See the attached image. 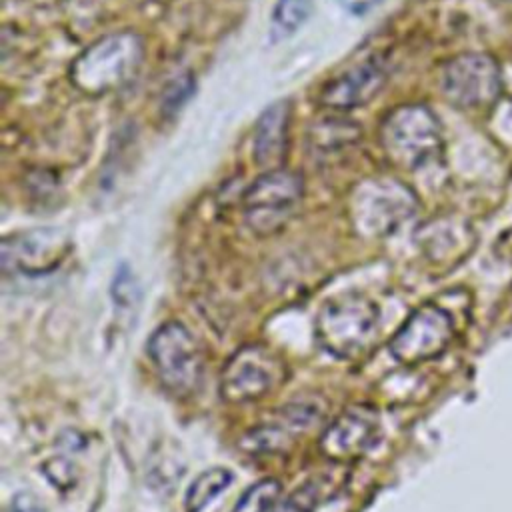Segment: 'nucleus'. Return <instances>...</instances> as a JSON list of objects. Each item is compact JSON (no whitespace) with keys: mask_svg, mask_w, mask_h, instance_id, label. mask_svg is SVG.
<instances>
[{"mask_svg":"<svg viewBox=\"0 0 512 512\" xmlns=\"http://www.w3.org/2000/svg\"><path fill=\"white\" fill-rule=\"evenodd\" d=\"M110 294L118 308L130 310L138 304L140 288H138V282H136L134 274L130 272V268H126V266L118 268V272L114 274V280L110 284Z\"/></svg>","mask_w":512,"mask_h":512,"instance_id":"18","label":"nucleus"},{"mask_svg":"<svg viewBox=\"0 0 512 512\" xmlns=\"http://www.w3.org/2000/svg\"><path fill=\"white\" fill-rule=\"evenodd\" d=\"M312 0H278L270 16V38L274 42L292 36L312 14Z\"/></svg>","mask_w":512,"mask_h":512,"instance_id":"15","label":"nucleus"},{"mask_svg":"<svg viewBox=\"0 0 512 512\" xmlns=\"http://www.w3.org/2000/svg\"><path fill=\"white\" fill-rule=\"evenodd\" d=\"M70 242L60 228H36L2 240V266L24 274H46L68 254Z\"/></svg>","mask_w":512,"mask_h":512,"instance_id":"10","label":"nucleus"},{"mask_svg":"<svg viewBox=\"0 0 512 512\" xmlns=\"http://www.w3.org/2000/svg\"><path fill=\"white\" fill-rule=\"evenodd\" d=\"M288 120H290V104L284 100L270 104L260 114L254 128V160L260 166L274 168L284 158Z\"/></svg>","mask_w":512,"mask_h":512,"instance_id":"13","label":"nucleus"},{"mask_svg":"<svg viewBox=\"0 0 512 512\" xmlns=\"http://www.w3.org/2000/svg\"><path fill=\"white\" fill-rule=\"evenodd\" d=\"M320 494L322 488L318 486V482L310 480L296 488L286 500H282L274 512H312L320 502Z\"/></svg>","mask_w":512,"mask_h":512,"instance_id":"20","label":"nucleus"},{"mask_svg":"<svg viewBox=\"0 0 512 512\" xmlns=\"http://www.w3.org/2000/svg\"><path fill=\"white\" fill-rule=\"evenodd\" d=\"M280 490L282 486L278 480L264 478L246 488V492L234 504L232 512H268L270 506L278 500Z\"/></svg>","mask_w":512,"mask_h":512,"instance_id":"16","label":"nucleus"},{"mask_svg":"<svg viewBox=\"0 0 512 512\" xmlns=\"http://www.w3.org/2000/svg\"><path fill=\"white\" fill-rule=\"evenodd\" d=\"M286 380L284 360L262 344L238 348L222 368L220 396L228 402H254Z\"/></svg>","mask_w":512,"mask_h":512,"instance_id":"7","label":"nucleus"},{"mask_svg":"<svg viewBox=\"0 0 512 512\" xmlns=\"http://www.w3.org/2000/svg\"><path fill=\"white\" fill-rule=\"evenodd\" d=\"M192 94H194V78L190 74H180L172 78L166 84L162 94V112L164 114L178 112Z\"/></svg>","mask_w":512,"mask_h":512,"instance_id":"19","label":"nucleus"},{"mask_svg":"<svg viewBox=\"0 0 512 512\" xmlns=\"http://www.w3.org/2000/svg\"><path fill=\"white\" fill-rule=\"evenodd\" d=\"M452 338L450 316L426 304L412 312L390 340V354L402 364H416L440 354Z\"/></svg>","mask_w":512,"mask_h":512,"instance_id":"9","label":"nucleus"},{"mask_svg":"<svg viewBox=\"0 0 512 512\" xmlns=\"http://www.w3.org/2000/svg\"><path fill=\"white\" fill-rule=\"evenodd\" d=\"M386 82V66L380 58H366L334 76L320 92V102L332 110H350L370 102Z\"/></svg>","mask_w":512,"mask_h":512,"instance_id":"12","label":"nucleus"},{"mask_svg":"<svg viewBox=\"0 0 512 512\" xmlns=\"http://www.w3.org/2000/svg\"><path fill=\"white\" fill-rule=\"evenodd\" d=\"M144 58L142 40L132 32H116L90 44L70 66L72 84L90 96L122 88Z\"/></svg>","mask_w":512,"mask_h":512,"instance_id":"1","label":"nucleus"},{"mask_svg":"<svg viewBox=\"0 0 512 512\" xmlns=\"http://www.w3.org/2000/svg\"><path fill=\"white\" fill-rule=\"evenodd\" d=\"M42 470L48 476L50 484L54 488H58L60 492H66V490H70L76 484V468L64 456H56V458L46 460Z\"/></svg>","mask_w":512,"mask_h":512,"instance_id":"21","label":"nucleus"},{"mask_svg":"<svg viewBox=\"0 0 512 512\" xmlns=\"http://www.w3.org/2000/svg\"><path fill=\"white\" fill-rule=\"evenodd\" d=\"M234 480V474L228 468H208L200 472L186 490L184 510L186 512H202L220 492H224Z\"/></svg>","mask_w":512,"mask_h":512,"instance_id":"14","label":"nucleus"},{"mask_svg":"<svg viewBox=\"0 0 512 512\" xmlns=\"http://www.w3.org/2000/svg\"><path fill=\"white\" fill-rule=\"evenodd\" d=\"M302 192V178L296 172L284 168L264 172L244 192L242 208L246 224L260 236L278 232L294 214Z\"/></svg>","mask_w":512,"mask_h":512,"instance_id":"6","label":"nucleus"},{"mask_svg":"<svg viewBox=\"0 0 512 512\" xmlns=\"http://www.w3.org/2000/svg\"><path fill=\"white\" fill-rule=\"evenodd\" d=\"M380 142L392 164L416 170L440 154V124L428 106L404 104L384 118Z\"/></svg>","mask_w":512,"mask_h":512,"instance_id":"3","label":"nucleus"},{"mask_svg":"<svg viewBox=\"0 0 512 512\" xmlns=\"http://www.w3.org/2000/svg\"><path fill=\"white\" fill-rule=\"evenodd\" d=\"M416 206V196L404 182L392 176H372L352 190L348 214L360 236L382 238L410 220Z\"/></svg>","mask_w":512,"mask_h":512,"instance_id":"2","label":"nucleus"},{"mask_svg":"<svg viewBox=\"0 0 512 512\" xmlns=\"http://www.w3.org/2000/svg\"><path fill=\"white\" fill-rule=\"evenodd\" d=\"M378 308L360 294H346L322 306L316 318L320 346L336 358L360 354L376 336Z\"/></svg>","mask_w":512,"mask_h":512,"instance_id":"4","label":"nucleus"},{"mask_svg":"<svg viewBox=\"0 0 512 512\" xmlns=\"http://www.w3.org/2000/svg\"><path fill=\"white\" fill-rule=\"evenodd\" d=\"M288 442V436L284 430L274 426H258L246 432L242 438V450L250 454H272L278 450H284Z\"/></svg>","mask_w":512,"mask_h":512,"instance_id":"17","label":"nucleus"},{"mask_svg":"<svg viewBox=\"0 0 512 512\" xmlns=\"http://www.w3.org/2000/svg\"><path fill=\"white\" fill-rule=\"evenodd\" d=\"M442 92L458 108H482L502 92L498 62L488 54H460L442 70Z\"/></svg>","mask_w":512,"mask_h":512,"instance_id":"8","label":"nucleus"},{"mask_svg":"<svg viewBox=\"0 0 512 512\" xmlns=\"http://www.w3.org/2000/svg\"><path fill=\"white\" fill-rule=\"evenodd\" d=\"M378 414L372 406L354 404L336 416L320 436V452L336 462L366 454L378 436Z\"/></svg>","mask_w":512,"mask_h":512,"instance_id":"11","label":"nucleus"},{"mask_svg":"<svg viewBox=\"0 0 512 512\" xmlns=\"http://www.w3.org/2000/svg\"><path fill=\"white\" fill-rule=\"evenodd\" d=\"M380 2L384 0H340V6L354 16H364L368 12H372Z\"/></svg>","mask_w":512,"mask_h":512,"instance_id":"22","label":"nucleus"},{"mask_svg":"<svg viewBox=\"0 0 512 512\" xmlns=\"http://www.w3.org/2000/svg\"><path fill=\"white\" fill-rule=\"evenodd\" d=\"M162 384L176 396L196 392L202 378V356L188 328L170 320L156 328L146 346Z\"/></svg>","mask_w":512,"mask_h":512,"instance_id":"5","label":"nucleus"}]
</instances>
